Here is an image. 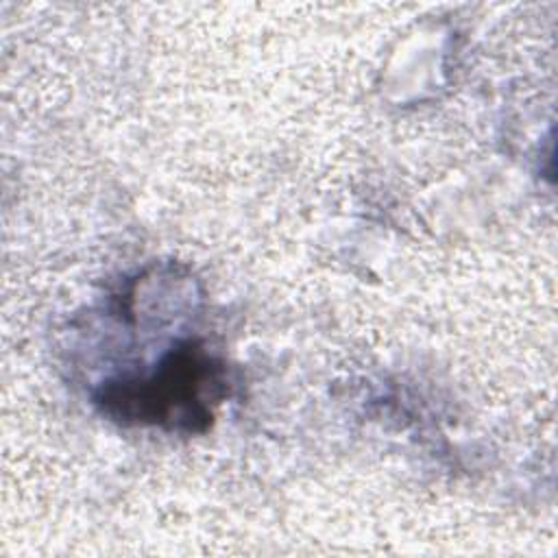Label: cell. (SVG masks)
I'll list each match as a JSON object with an SVG mask.
<instances>
[{
  "label": "cell",
  "instance_id": "1",
  "mask_svg": "<svg viewBox=\"0 0 558 558\" xmlns=\"http://www.w3.org/2000/svg\"><path fill=\"white\" fill-rule=\"evenodd\" d=\"M227 397V368L198 342H181L140 377L102 384L96 405L124 425H153L166 432H205L214 408Z\"/></svg>",
  "mask_w": 558,
  "mask_h": 558
}]
</instances>
